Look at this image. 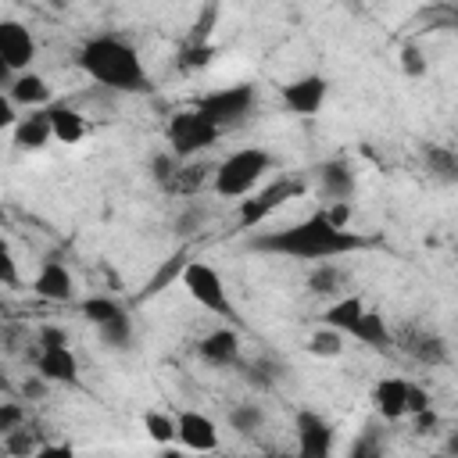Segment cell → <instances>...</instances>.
Instances as JSON below:
<instances>
[{
	"label": "cell",
	"instance_id": "obj_31",
	"mask_svg": "<svg viewBox=\"0 0 458 458\" xmlns=\"http://www.w3.org/2000/svg\"><path fill=\"white\" fill-rule=\"evenodd\" d=\"M39 447H43V444H36V437H32L29 426H21V429H14V433H4V451H7V458H32Z\"/></svg>",
	"mask_w": 458,
	"mask_h": 458
},
{
	"label": "cell",
	"instance_id": "obj_27",
	"mask_svg": "<svg viewBox=\"0 0 458 458\" xmlns=\"http://www.w3.org/2000/svg\"><path fill=\"white\" fill-rule=\"evenodd\" d=\"M122 311H125V308H122L114 297H86V301H82V315H86V322H93L97 329L107 326L111 318H118Z\"/></svg>",
	"mask_w": 458,
	"mask_h": 458
},
{
	"label": "cell",
	"instance_id": "obj_21",
	"mask_svg": "<svg viewBox=\"0 0 458 458\" xmlns=\"http://www.w3.org/2000/svg\"><path fill=\"white\" fill-rule=\"evenodd\" d=\"M50 111V125H54V136L61 140V143H79L82 136H86V118L75 111V107H68V104H50L47 107Z\"/></svg>",
	"mask_w": 458,
	"mask_h": 458
},
{
	"label": "cell",
	"instance_id": "obj_32",
	"mask_svg": "<svg viewBox=\"0 0 458 458\" xmlns=\"http://www.w3.org/2000/svg\"><path fill=\"white\" fill-rule=\"evenodd\" d=\"M175 172H179V157H175L172 150L150 157V175H154V182H157L165 193H172V179H175Z\"/></svg>",
	"mask_w": 458,
	"mask_h": 458
},
{
	"label": "cell",
	"instance_id": "obj_16",
	"mask_svg": "<svg viewBox=\"0 0 458 458\" xmlns=\"http://www.w3.org/2000/svg\"><path fill=\"white\" fill-rule=\"evenodd\" d=\"M372 401H376V411L386 419V422H397L408 415V379L401 376H386L372 386Z\"/></svg>",
	"mask_w": 458,
	"mask_h": 458
},
{
	"label": "cell",
	"instance_id": "obj_5",
	"mask_svg": "<svg viewBox=\"0 0 458 458\" xmlns=\"http://www.w3.org/2000/svg\"><path fill=\"white\" fill-rule=\"evenodd\" d=\"M254 100H258L254 86L236 82V86H225V89H215V93L200 97V100H197V111H200V114H204L211 125L225 129V125L243 122V118L254 111Z\"/></svg>",
	"mask_w": 458,
	"mask_h": 458
},
{
	"label": "cell",
	"instance_id": "obj_18",
	"mask_svg": "<svg viewBox=\"0 0 458 458\" xmlns=\"http://www.w3.org/2000/svg\"><path fill=\"white\" fill-rule=\"evenodd\" d=\"M11 104H18V107H29V111H39L47 100H50V86H47V79L43 75H36V72H21V75H14L11 82H7V93H4Z\"/></svg>",
	"mask_w": 458,
	"mask_h": 458
},
{
	"label": "cell",
	"instance_id": "obj_42",
	"mask_svg": "<svg viewBox=\"0 0 458 458\" xmlns=\"http://www.w3.org/2000/svg\"><path fill=\"white\" fill-rule=\"evenodd\" d=\"M429 408V394L419 383H408V415H419Z\"/></svg>",
	"mask_w": 458,
	"mask_h": 458
},
{
	"label": "cell",
	"instance_id": "obj_25",
	"mask_svg": "<svg viewBox=\"0 0 458 458\" xmlns=\"http://www.w3.org/2000/svg\"><path fill=\"white\" fill-rule=\"evenodd\" d=\"M344 279H347V276H344L336 265L318 261L315 272L308 276V293H315V297H329V293H336V290L344 286Z\"/></svg>",
	"mask_w": 458,
	"mask_h": 458
},
{
	"label": "cell",
	"instance_id": "obj_13",
	"mask_svg": "<svg viewBox=\"0 0 458 458\" xmlns=\"http://www.w3.org/2000/svg\"><path fill=\"white\" fill-rule=\"evenodd\" d=\"M32 293L43 301H54V304H68L75 297V279L61 261H47L32 279Z\"/></svg>",
	"mask_w": 458,
	"mask_h": 458
},
{
	"label": "cell",
	"instance_id": "obj_2",
	"mask_svg": "<svg viewBox=\"0 0 458 458\" xmlns=\"http://www.w3.org/2000/svg\"><path fill=\"white\" fill-rule=\"evenodd\" d=\"M79 68L107 89H122V93L147 89V72H143V61L136 54V47H129L118 36L86 39L82 50H79Z\"/></svg>",
	"mask_w": 458,
	"mask_h": 458
},
{
	"label": "cell",
	"instance_id": "obj_51",
	"mask_svg": "<svg viewBox=\"0 0 458 458\" xmlns=\"http://www.w3.org/2000/svg\"><path fill=\"white\" fill-rule=\"evenodd\" d=\"M433 458H454V454H447V451H440V454H433Z\"/></svg>",
	"mask_w": 458,
	"mask_h": 458
},
{
	"label": "cell",
	"instance_id": "obj_12",
	"mask_svg": "<svg viewBox=\"0 0 458 458\" xmlns=\"http://www.w3.org/2000/svg\"><path fill=\"white\" fill-rule=\"evenodd\" d=\"M175 422H179V440H182L190 451L211 454V451L218 447V426H215L204 411H179Z\"/></svg>",
	"mask_w": 458,
	"mask_h": 458
},
{
	"label": "cell",
	"instance_id": "obj_4",
	"mask_svg": "<svg viewBox=\"0 0 458 458\" xmlns=\"http://www.w3.org/2000/svg\"><path fill=\"white\" fill-rule=\"evenodd\" d=\"M218 132H222V129L211 125L197 107H190V111H175V114L168 118V125H165V136H168L172 154H175L179 161H186V157L208 150V147L218 140Z\"/></svg>",
	"mask_w": 458,
	"mask_h": 458
},
{
	"label": "cell",
	"instance_id": "obj_20",
	"mask_svg": "<svg viewBox=\"0 0 458 458\" xmlns=\"http://www.w3.org/2000/svg\"><path fill=\"white\" fill-rule=\"evenodd\" d=\"M365 311H369V308L361 304V297H336V301L326 308L322 322H326L329 329H336V333L351 336V333L358 329V322H361V315H365Z\"/></svg>",
	"mask_w": 458,
	"mask_h": 458
},
{
	"label": "cell",
	"instance_id": "obj_40",
	"mask_svg": "<svg viewBox=\"0 0 458 458\" xmlns=\"http://www.w3.org/2000/svg\"><path fill=\"white\" fill-rule=\"evenodd\" d=\"M204 225V211L200 208H186L179 218H175V233L179 236H190V233H197Z\"/></svg>",
	"mask_w": 458,
	"mask_h": 458
},
{
	"label": "cell",
	"instance_id": "obj_38",
	"mask_svg": "<svg viewBox=\"0 0 458 458\" xmlns=\"http://www.w3.org/2000/svg\"><path fill=\"white\" fill-rule=\"evenodd\" d=\"M21 419H25L21 404H18V401H4V404H0V437L21 429Z\"/></svg>",
	"mask_w": 458,
	"mask_h": 458
},
{
	"label": "cell",
	"instance_id": "obj_15",
	"mask_svg": "<svg viewBox=\"0 0 458 458\" xmlns=\"http://www.w3.org/2000/svg\"><path fill=\"white\" fill-rule=\"evenodd\" d=\"M36 372H39L47 383H61V386H75V383H79V361H75L72 347L36 351Z\"/></svg>",
	"mask_w": 458,
	"mask_h": 458
},
{
	"label": "cell",
	"instance_id": "obj_41",
	"mask_svg": "<svg viewBox=\"0 0 458 458\" xmlns=\"http://www.w3.org/2000/svg\"><path fill=\"white\" fill-rule=\"evenodd\" d=\"M351 211H354L351 200H336V204L326 211V218H329L336 229H351Z\"/></svg>",
	"mask_w": 458,
	"mask_h": 458
},
{
	"label": "cell",
	"instance_id": "obj_33",
	"mask_svg": "<svg viewBox=\"0 0 458 458\" xmlns=\"http://www.w3.org/2000/svg\"><path fill=\"white\" fill-rule=\"evenodd\" d=\"M100 340H104L107 347H129V340H132V322H129V315L122 311V315L111 318L107 326H100Z\"/></svg>",
	"mask_w": 458,
	"mask_h": 458
},
{
	"label": "cell",
	"instance_id": "obj_22",
	"mask_svg": "<svg viewBox=\"0 0 458 458\" xmlns=\"http://www.w3.org/2000/svg\"><path fill=\"white\" fill-rule=\"evenodd\" d=\"M215 172L218 168H211V165H197V161H179V172H175V179H172V193H179V197H193V193H200L204 186H208V179L215 182Z\"/></svg>",
	"mask_w": 458,
	"mask_h": 458
},
{
	"label": "cell",
	"instance_id": "obj_30",
	"mask_svg": "<svg viewBox=\"0 0 458 458\" xmlns=\"http://www.w3.org/2000/svg\"><path fill=\"white\" fill-rule=\"evenodd\" d=\"M279 376H283V365L272 358H258L247 365V383H254L258 390H272L279 383Z\"/></svg>",
	"mask_w": 458,
	"mask_h": 458
},
{
	"label": "cell",
	"instance_id": "obj_36",
	"mask_svg": "<svg viewBox=\"0 0 458 458\" xmlns=\"http://www.w3.org/2000/svg\"><path fill=\"white\" fill-rule=\"evenodd\" d=\"M401 72L411 75V79H422V75L429 72V61L422 57V50H419L415 43H404V47H401Z\"/></svg>",
	"mask_w": 458,
	"mask_h": 458
},
{
	"label": "cell",
	"instance_id": "obj_26",
	"mask_svg": "<svg viewBox=\"0 0 458 458\" xmlns=\"http://www.w3.org/2000/svg\"><path fill=\"white\" fill-rule=\"evenodd\" d=\"M143 429L161 447H168L172 440H179V422H175V415H165V411H143Z\"/></svg>",
	"mask_w": 458,
	"mask_h": 458
},
{
	"label": "cell",
	"instance_id": "obj_39",
	"mask_svg": "<svg viewBox=\"0 0 458 458\" xmlns=\"http://www.w3.org/2000/svg\"><path fill=\"white\" fill-rule=\"evenodd\" d=\"M39 351H57V347H68V333L61 326H43L39 329Z\"/></svg>",
	"mask_w": 458,
	"mask_h": 458
},
{
	"label": "cell",
	"instance_id": "obj_23",
	"mask_svg": "<svg viewBox=\"0 0 458 458\" xmlns=\"http://www.w3.org/2000/svg\"><path fill=\"white\" fill-rule=\"evenodd\" d=\"M351 336H354L358 344L372 347V351H394V333L386 329V318H383L379 311H365L361 322H358V329H354Z\"/></svg>",
	"mask_w": 458,
	"mask_h": 458
},
{
	"label": "cell",
	"instance_id": "obj_43",
	"mask_svg": "<svg viewBox=\"0 0 458 458\" xmlns=\"http://www.w3.org/2000/svg\"><path fill=\"white\" fill-rule=\"evenodd\" d=\"M47 386H50V383H47L39 372H32V376L21 383V394H25V397H32V401H39V397L47 394Z\"/></svg>",
	"mask_w": 458,
	"mask_h": 458
},
{
	"label": "cell",
	"instance_id": "obj_19",
	"mask_svg": "<svg viewBox=\"0 0 458 458\" xmlns=\"http://www.w3.org/2000/svg\"><path fill=\"white\" fill-rule=\"evenodd\" d=\"M50 136H54V125H50V111H47V107L29 111V114L18 118V125H14V143H18L21 150H39V147L50 143Z\"/></svg>",
	"mask_w": 458,
	"mask_h": 458
},
{
	"label": "cell",
	"instance_id": "obj_35",
	"mask_svg": "<svg viewBox=\"0 0 458 458\" xmlns=\"http://www.w3.org/2000/svg\"><path fill=\"white\" fill-rule=\"evenodd\" d=\"M211 47L208 43H182V50H179V68L182 72H193V68H204L208 61H211Z\"/></svg>",
	"mask_w": 458,
	"mask_h": 458
},
{
	"label": "cell",
	"instance_id": "obj_6",
	"mask_svg": "<svg viewBox=\"0 0 458 458\" xmlns=\"http://www.w3.org/2000/svg\"><path fill=\"white\" fill-rule=\"evenodd\" d=\"M304 190H308V186H304V179H297V175H286V179H276V182L261 186L258 193H250L247 200H240V229H258L272 211H279L286 200L301 197Z\"/></svg>",
	"mask_w": 458,
	"mask_h": 458
},
{
	"label": "cell",
	"instance_id": "obj_7",
	"mask_svg": "<svg viewBox=\"0 0 458 458\" xmlns=\"http://www.w3.org/2000/svg\"><path fill=\"white\" fill-rule=\"evenodd\" d=\"M182 286H186V293H190L200 308L233 318V301H229V293H225V283H222V276H218L208 261H190V265L182 268Z\"/></svg>",
	"mask_w": 458,
	"mask_h": 458
},
{
	"label": "cell",
	"instance_id": "obj_14",
	"mask_svg": "<svg viewBox=\"0 0 458 458\" xmlns=\"http://www.w3.org/2000/svg\"><path fill=\"white\" fill-rule=\"evenodd\" d=\"M197 354H200L208 365H215V369H229V365L240 361V333L229 329V326H225V329H215V333L200 336Z\"/></svg>",
	"mask_w": 458,
	"mask_h": 458
},
{
	"label": "cell",
	"instance_id": "obj_47",
	"mask_svg": "<svg viewBox=\"0 0 458 458\" xmlns=\"http://www.w3.org/2000/svg\"><path fill=\"white\" fill-rule=\"evenodd\" d=\"M0 125H18L14 122V104L7 97H0Z\"/></svg>",
	"mask_w": 458,
	"mask_h": 458
},
{
	"label": "cell",
	"instance_id": "obj_46",
	"mask_svg": "<svg viewBox=\"0 0 458 458\" xmlns=\"http://www.w3.org/2000/svg\"><path fill=\"white\" fill-rule=\"evenodd\" d=\"M411 419H415V433H433L437 429V411L433 408H426V411H419Z\"/></svg>",
	"mask_w": 458,
	"mask_h": 458
},
{
	"label": "cell",
	"instance_id": "obj_45",
	"mask_svg": "<svg viewBox=\"0 0 458 458\" xmlns=\"http://www.w3.org/2000/svg\"><path fill=\"white\" fill-rule=\"evenodd\" d=\"M0 276H4L7 286H18V272H14V258H11V250L0 254Z\"/></svg>",
	"mask_w": 458,
	"mask_h": 458
},
{
	"label": "cell",
	"instance_id": "obj_29",
	"mask_svg": "<svg viewBox=\"0 0 458 458\" xmlns=\"http://www.w3.org/2000/svg\"><path fill=\"white\" fill-rule=\"evenodd\" d=\"M344 351V333H336V329H315L311 333V340H308V354H315V358H336Z\"/></svg>",
	"mask_w": 458,
	"mask_h": 458
},
{
	"label": "cell",
	"instance_id": "obj_11",
	"mask_svg": "<svg viewBox=\"0 0 458 458\" xmlns=\"http://www.w3.org/2000/svg\"><path fill=\"white\" fill-rule=\"evenodd\" d=\"M326 93H329V82L322 75H301L293 82L283 86V104L293 111V114H318L322 104H326Z\"/></svg>",
	"mask_w": 458,
	"mask_h": 458
},
{
	"label": "cell",
	"instance_id": "obj_34",
	"mask_svg": "<svg viewBox=\"0 0 458 458\" xmlns=\"http://www.w3.org/2000/svg\"><path fill=\"white\" fill-rule=\"evenodd\" d=\"M182 258H186V254H172V258H168V261L161 265V272H157V276L150 279V286L143 290V297H150V293H157V290H165V283H168V279H175V276L182 279V268L190 265V261H182Z\"/></svg>",
	"mask_w": 458,
	"mask_h": 458
},
{
	"label": "cell",
	"instance_id": "obj_48",
	"mask_svg": "<svg viewBox=\"0 0 458 458\" xmlns=\"http://www.w3.org/2000/svg\"><path fill=\"white\" fill-rule=\"evenodd\" d=\"M444 451L458 458V429H454V433H447V440H444Z\"/></svg>",
	"mask_w": 458,
	"mask_h": 458
},
{
	"label": "cell",
	"instance_id": "obj_8",
	"mask_svg": "<svg viewBox=\"0 0 458 458\" xmlns=\"http://www.w3.org/2000/svg\"><path fill=\"white\" fill-rule=\"evenodd\" d=\"M32 61H36V39H32V32L21 21L4 18L0 21V64L11 75H21V72H29Z\"/></svg>",
	"mask_w": 458,
	"mask_h": 458
},
{
	"label": "cell",
	"instance_id": "obj_9",
	"mask_svg": "<svg viewBox=\"0 0 458 458\" xmlns=\"http://www.w3.org/2000/svg\"><path fill=\"white\" fill-rule=\"evenodd\" d=\"M394 347H401V354H408L419 365H444L447 361L444 336L426 329V326H401L397 336H394Z\"/></svg>",
	"mask_w": 458,
	"mask_h": 458
},
{
	"label": "cell",
	"instance_id": "obj_52",
	"mask_svg": "<svg viewBox=\"0 0 458 458\" xmlns=\"http://www.w3.org/2000/svg\"><path fill=\"white\" fill-rule=\"evenodd\" d=\"M197 458H211V454H197Z\"/></svg>",
	"mask_w": 458,
	"mask_h": 458
},
{
	"label": "cell",
	"instance_id": "obj_17",
	"mask_svg": "<svg viewBox=\"0 0 458 458\" xmlns=\"http://www.w3.org/2000/svg\"><path fill=\"white\" fill-rule=\"evenodd\" d=\"M315 175H318V190H322V197H329L333 204L354 197V172H351V165H347L344 157H336V161H322V165L315 168Z\"/></svg>",
	"mask_w": 458,
	"mask_h": 458
},
{
	"label": "cell",
	"instance_id": "obj_49",
	"mask_svg": "<svg viewBox=\"0 0 458 458\" xmlns=\"http://www.w3.org/2000/svg\"><path fill=\"white\" fill-rule=\"evenodd\" d=\"M157 458H186V454H182V451H175V447H165Z\"/></svg>",
	"mask_w": 458,
	"mask_h": 458
},
{
	"label": "cell",
	"instance_id": "obj_3",
	"mask_svg": "<svg viewBox=\"0 0 458 458\" xmlns=\"http://www.w3.org/2000/svg\"><path fill=\"white\" fill-rule=\"evenodd\" d=\"M272 168V154L261 150V147H243V150H233L218 172H215V193L218 197H250V190L261 182V175Z\"/></svg>",
	"mask_w": 458,
	"mask_h": 458
},
{
	"label": "cell",
	"instance_id": "obj_44",
	"mask_svg": "<svg viewBox=\"0 0 458 458\" xmlns=\"http://www.w3.org/2000/svg\"><path fill=\"white\" fill-rule=\"evenodd\" d=\"M32 458H75V451L68 444H43Z\"/></svg>",
	"mask_w": 458,
	"mask_h": 458
},
{
	"label": "cell",
	"instance_id": "obj_1",
	"mask_svg": "<svg viewBox=\"0 0 458 458\" xmlns=\"http://www.w3.org/2000/svg\"><path fill=\"white\" fill-rule=\"evenodd\" d=\"M369 240L358 236L354 229H336L326 211H315L311 218L276 229V233H261L250 240L254 250L265 254H279V258H297V261H326V258H340V254H354L361 250Z\"/></svg>",
	"mask_w": 458,
	"mask_h": 458
},
{
	"label": "cell",
	"instance_id": "obj_37",
	"mask_svg": "<svg viewBox=\"0 0 458 458\" xmlns=\"http://www.w3.org/2000/svg\"><path fill=\"white\" fill-rule=\"evenodd\" d=\"M218 18V7L215 4H208L204 7V14L193 21V29H190V39L186 43H208V36H211V21Z\"/></svg>",
	"mask_w": 458,
	"mask_h": 458
},
{
	"label": "cell",
	"instance_id": "obj_28",
	"mask_svg": "<svg viewBox=\"0 0 458 458\" xmlns=\"http://www.w3.org/2000/svg\"><path fill=\"white\" fill-rule=\"evenodd\" d=\"M261 422H265V411H261L254 401H240V404L229 408V426H233L236 433H243V437L254 433Z\"/></svg>",
	"mask_w": 458,
	"mask_h": 458
},
{
	"label": "cell",
	"instance_id": "obj_10",
	"mask_svg": "<svg viewBox=\"0 0 458 458\" xmlns=\"http://www.w3.org/2000/svg\"><path fill=\"white\" fill-rule=\"evenodd\" d=\"M293 429H297V458H333V426L318 411L301 408Z\"/></svg>",
	"mask_w": 458,
	"mask_h": 458
},
{
	"label": "cell",
	"instance_id": "obj_50",
	"mask_svg": "<svg viewBox=\"0 0 458 458\" xmlns=\"http://www.w3.org/2000/svg\"><path fill=\"white\" fill-rule=\"evenodd\" d=\"M451 25H454V29H458V11H451Z\"/></svg>",
	"mask_w": 458,
	"mask_h": 458
},
{
	"label": "cell",
	"instance_id": "obj_24",
	"mask_svg": "<svg viewBox=\"0 0 458 458\" xmlns=\"http://www.w3.org/2000/svg\"><path fill=\"white\" fill-rule=\"evenodd\" d=\"M422 165L437 182H458V154L451 147L440 143H426L422 147Z\"/></svg>",
	"mask_w": 458,
	"mask_h": 458
}]
</instances>
